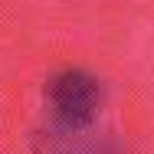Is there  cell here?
<instances>
[{
  "mask_svg": "<svg viewBox=\"0 0 154 154\" xmlns=\"http://www.w3.org/2000/svg\"><path fill=\"white\" fill-rule=\"evenodd\" d=\"M49 102H53V115L66 128H79L95 118L98 85H95V79L82 75V72H62L49 85Z\"/></svg>",
  "mask_w": 154,
  "mask_h": 154,
  "instance_id": "1",
  "label": "cell"
}]
</instances>
